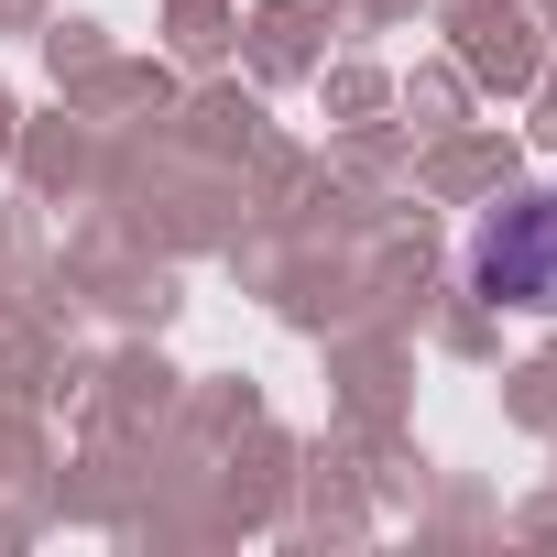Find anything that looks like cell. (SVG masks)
<instances>
[{
  "label": "cell",
  "mask_w": 557,
  "mask_h": 557,
  "mask_svg": "<svg viewBox=\"0 0 557 557\" xmlns=\"http://www.w3.org/2000/svg\"><path fill=\"white\" fill-rule=\"evenodd\" d=\"M470 285L481 307H524V318H557V197H524L481 230L470 251Z\"/></svg>",
  "instance_id": "6da1fadb"
}]
</instances>
